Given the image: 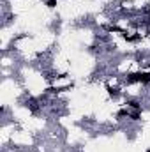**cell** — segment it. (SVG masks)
I'll return each instance as SVG.
<instances>
[{
	"mask_svg": "<svg viewBox=\"0 0 150 152\" xmlns=\"http://www.w3.org/2000/svg\"><path fill=\"white\" fill-rule=\"evenodd\" d=\"M57 5V0H48V7H55Z\"/></svg>",
	"mask_w": 150,
	"mask_h": 152,
	"instance_id": "cell-1",
	"label": "cell"
}]
</instances>
